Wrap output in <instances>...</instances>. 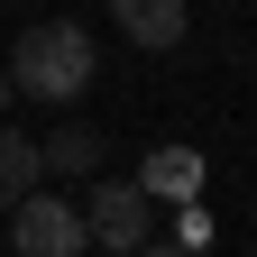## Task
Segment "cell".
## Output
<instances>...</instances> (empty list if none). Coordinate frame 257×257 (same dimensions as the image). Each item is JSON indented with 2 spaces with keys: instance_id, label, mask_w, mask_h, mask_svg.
<instances>
[{
  "instance_id": "cell-4",
  "label": "cell",
  "mask_w": 257,
  "mask_h": 257,
  "mask_svg": "<svg viewBox=\"0 0 257 257\" xmlns=\"http://www.w3.org/2000/svg\"><path fill=\"white\" fill-rule=\"evenodd\" d=\"M110 19H119V37L147 46V55H156V46H184V28H193L184 0H110Z\"/></svg>"
},
{
  "instance_id": "cell-1",
  "label": "cell",
  "mask_w": 257,
  "mask_h": 257,
  "mask_svg": "<svg viewBox=\"0 0 257 257\" xmlns=\"http://www.w3.org/2000/svg\"><path fill=\"white\" fill-rule=\"evenodd\" d=\"M92 74H101V46H92L83 19H37V28L10 46V83L37 92V101H83Z\"/></svg>"
},
{
  "instance_id": "cell-6",
  "label": "cell",
  "mask_w": 257,
  "mask_h": 257,
  "mask_svg": "<svg viewBox=\"0 0 257 257\" xmlns=\"http://www.w3.org/2000/svg\"><path fill=\"white\" fill-rule=\"evenodd\" d=\"M37 175H46V166H37V147H28L10 119H0V211H10V202H19V193L37 184Z\"/></svg>"
},
{
  "instance_id": "cell-8",
  "label": "cell",
  "mask_w": 257,
  "mask_h": 257,
  "mask_svg": "<svg viewBox=\"0 0 257 257\" xmlns=\"http://www.w3.org/2000/svg\"><path fill=\"white\" fill-rule=\"evenodd\" d=\"M175 248H193V257H202V248H211V220H202V211H193V202H184V220H175Z\"/></svg>"
},
{
  "instance_id": "cell-10",
  "label": "cell",
  "mask_w": 257,
  "mask_h": 257,
  "mask_svg": "<svg viewBox=\"0 0 257 257\" xmlns=\"http://www.w3.org/2000/svg\"><path fill=\"white\" fill-rule=\"evenodd\" d=\"M156 257H193V248H156Z\"/></svg>"
},
{
  "instance_id": "cell-2",
  "label": "cell",
  "mask_w": 257,
  "mask_h": 257,
  "mask_svg": "<svg viewBox=\"0 0 257 257\" xmlns=\"http://www.w3.org/2000/svg\"><path fill=\"white\" fill-rule=\"evenodd\" d=\"M83 239H101L110 257H138L156 239V202H147V184H101L83 202Z\"/></svg>"
},
{
  "instance_id": "cell-5",
  "label": "cell",
  "mask_w": 257,
  "mask_h": 257,
  "mask_svg": "<svg viewBox=\"0 0 257 257\" xmlns=\"http://www.w3.org/2000/svg\"><path fill=\"white\" fill-rule=\"evenodd\" d=\"M138 184H147V202H193V193H202V156L193 147H156Z\"/></svg>"
},
{
  "instance_id": "cell-11",
  "label": "cell",
  "mask_w": 257,
  "mask_h": 257,
  "mask_svg": "<svg viewBox=\"0 0 257 257\" xmlns=\"http://www.w3.org/2000/svg\"><path fill=\"white\" fill-rule=\"evenodd\" d=\"M101 257H110V248H101Z\"/></svg>"
},
{
  "instance_id": "cell-3",
  "label": "cell",
  "mask_w": 257,
  "mask_h": 257,
  "mask_svg": "<svg viewBox=\"0 0 257 257\" xmlns=\"http://www.w3.org/2000/svg\"><path fill=\"white\" fill-rule=\"evenodd\" d=\"M10 248L19 257H83V211L28 184L19 202H10Z\"/></svg>"
},
{
  "instance_id": "cell-9",
  "label": "cell",
  "mask_w": 257,
  "mask_h": 257,
  "mask_svg": "<svg viewBox=\"0 0 257 257\" xmlns=\"http://www.w3.org/2000/svg\"><path fill=\"white\" fill-rule=\"evenodd\" d=\"M10 92H19V83H10V64H0V119H10Z\"/></svg>"
},
{
  "instance_id": "cell-7",
  "label": "cell",
  "mask_w": 257,
  "mask_h": 257,
  "mask_svg": "<svg viewBox=\"0 0 257 257\" xmlns=\"http://www.w3.org/2000/svg\"><path fill=\"white\" fill-rule=\"evenodd\" d=\"M37 166L46 175H92L101 166V138H92V128H55V138L37 147Z\"/></svg>"
}]
</instances>
